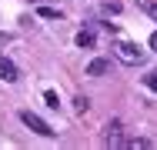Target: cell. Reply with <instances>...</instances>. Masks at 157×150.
Segmentation results:
<instances>
[{
	"label": "cell",
	"instance_id": "obj_1",
	"mask_svg": "<svg viewBox=\"0 0 157 150\" xmlns=\"http://www.w3.org/2000/svg\"><path fill=\"white\" fill-rule=\"evenodd\" d=\"M114 57L121 60V63H127V67H137V63H144V50L137 43H130V40H121L114 47Z\"/></svg>",
	"mask_w": 157,
	"mask_h": 150
},
{
	"label": "cell",
	"instance_id": "obj_14",
	"mask_svg": "<svg viewBox=\"0 0 157 150\" xmlns=\"http://www.w3.org/2000/svg\"><path fill=\"white\" fill-rule=\"evenodd\" d=\"M33 3H40V0H33Z\"/></svg>",
	"mask_w": 157,
	"mask_h": 150
},
{
	"label": "cell",
	"instance_id": "obj_4",
	"mask_svg": "<svg viewBox=\"0 0 157 150\" xmlns=\"http://www.w3.org/2000/svg\"><path fill=\"white\" fill-rule=\"evenodd\" d=\"M0 80H3V84H17V80H20L17 63H13L10 57H3V54H0Z\"/></svg>",
	"mask_w": 157,
	"mask_h": 150
},
{
	"label": "cell",
	"instance_id": "obj_3",
	"mask_svg": "<svg viewBox=\"0 0 157 150\" xmlns=\"http://www.w3.org/2000/svg\"><path fill=\"white\" fill-rule=\"evenodd\" d=\"M104 144H107V147H124V144H127L124 123H121V120H110V123L104 127Z\"/></svg>",
	"mask_w": 157,
	"mask_h": 150
},
{
	"label": "cell",
	"instance_id": "obj_5",
	"mask_svg": "<svg viewBox=\"0 0 157 150\" xmlns=\"http://www.w3.org/2000/svg\"><path fill=\"white\" fill-rule=\"evenodd\" d=\"M107 70H110V60L107 57H97V60L87 63V77H100V73H107Z\"/></svg>",
	"mask_w": 157,
	"mask_h": 150
},
{
	"label": "cell",
	"instance_id": "obj_10",
	"mask_svg": "<svg viewBox=\"0 0 157 150\" xmlns=\"http://www.w3.org/2000/svg\"><path fill=\"white\" fill-rule=\"evenodd\" d=\"M87 107H90L87 97H77V100H74V110H77V114H87Z\"/></svg>",
	"mask_w": 157,
	"mask_h": 150
},
{
	"label": "cell",
	"instance_id": "obj_9",
	"mask_svg": "<svg viewBox=\"0 0 157 150\" xmlns=\"http://www.w3.org/2000/svg\"><path fill=\"white\" fill-rule=\"evenodd\" d=\"M37 13H40V17H47V20H60V17H63L60 10H57V7H40Z\"/></svg>",
	"mask_w": 157,
	"mask_h": 150
},
{
	"label": "cell",
	"instance_id": "obj_12",
	"mask_svg": "<svg viewBox=\"0 0 157 150\" xmlns=\"http://www.w3.org/2000/svg\"><path fill=\"white\" fill-rule=\"evenodd\" d=\"M147 13H151V17H157V3H147Z\"/></svg>",
	"mask_w": 157,
	"mask_h": 150
},
{
	"label": "cell",
	"instance_id": "obj_2",
	"mask_svg": "<svg viewBox=\"0 0 157 150\" xmlns=\"http://www.w3.org/2000/svg\"><path fill=\"white\" fill-rule=\"evenodd\" d=\"M20 120H24V127H30L33 133H40V137H54V133H57V130H54L44 117H37V114H30V110H24V114H20Z\"/></svg>",
	"mask_w": 157,
	"mask_h": 150
},
{
	"label": "cell",
	"instance_id": "obj_11",
	"mask_svg": "<svg viewBox=\"0 0 157 150\" xmlns=\"http://www.w3.org/2000/svg\"><path fill=\"white\" fill-rule=\"evenodd\" d=\"M144 87H151V90L157 93V70H151V73L144 77Z\"/></svg>",
	"mask_w": 157,
	"mask_h": 150
},
{
	"label": "cell",
	"instance_id": "obj_7",
	"mask_svg": "<svg viewBox=\"0 0 157 150\" xmlns=\"http://www.w3.org/2000/svg\"><path fill=\"white\" fill-rule=\"evenodd\" d=\"M124 147H134V150H147V147H154L147 137H127V144Z\"/></svg>",
	"mask_w": 157,
	"mask_h": 150
},
{
	"label": "cell",
	"instance_id": "obj_13",
	"mask_svg": "<svg viewBox=\"0 0 157 150\" xmlns=\"http://www.w3.org/2000/svg\"><path fill=\"white\" fill-rule=\"evenodd\" d=\"M151 50H157V30L151 33Z\"/></svg>",
	"mask_w": 157,
	"mask_h": 150
},
{
	"label": "cell",
	"instance_id": "obj_8",
	"mask_svg": "<svg viewBox=\"0 0 157 150\" xmlns=\"http://www.w3.org/2000/svg\"><path fill=\"white\" fill-rule=\"evenodd\" d=\"M44 103H47L50 110H57V107H60V97H57L54 90H44Z\"/></svg>",
	"mask_w": 157,
	"mask_h": 150
},
{
	"label": "cell",
	"instance_id": "obj_6",
	"mask_svg": "<svg viewBox=\"0 0 157 150\" xmlns=\"http://www.w3.org/2000/svg\"><path fill=\"white\" fill-rule=\"evenodd\" d=\"M94 43H97L94 30H80V33H77V47H84V50H90Z\"/></svg>",
	"mask_w": 157,
	"mask_h": 150
}]
</instances>
